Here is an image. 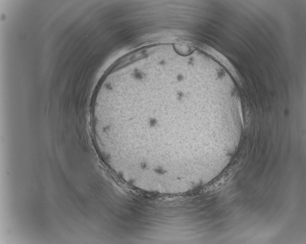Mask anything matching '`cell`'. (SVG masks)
Returning <instances> with one entry per match:
<instances>
[{"mask_svg":"<svg viewBox=\"0 0 306 244\" xmlns=\"http://www.w3.org/2000/svg\"><path fill=\"white\" fill-rule=\"evenodd\" d=\"M175 84L147 86L119 99L100 117V127L115 153L159 172L180 168L189 134L218 126L217 118L193 117L177 109Z\"/></svg>","mask_w":306,"mask_h":244,"instance_id":"cell-1","label":"cell"}]
</instances>
